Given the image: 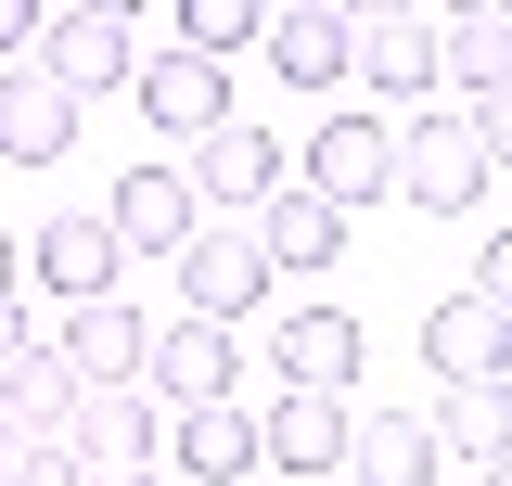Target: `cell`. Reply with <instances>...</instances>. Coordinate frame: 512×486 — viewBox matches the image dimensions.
I'll return each instance as SVG.
<instances>
[{"instance_id":"21","label":"cell","mask_w":512,"mask_h":486,"mask_svg":"<svg viewBox=\"0 0 512 486\" xmlns=\"http://www.w3.org/2000/svg\"><path fill=\"white\" fill-rule=\"evenodd\" d=\"M423 435H436V461L461 448V474H487L512 448V423H500V384H448V410H423Z\"/></svg>"},{"instance_id":"27","label":"cell","mask_w":512,"mask_h":486,"mask_svg":"<svg viewBox=\"0 0 512 486\" xmlns=\"http://www.w3.org/2000/svg\"><path fill=\"white\" fill-rule=\"evenodd\" d=\"M39 39V0H0V52H26Z\"/></svg>"},{"instance_id":"2","label":"cell","mask_w":512,"mask_h":486,"mask_svg":"<svg viewBox=\"0 0 512 486\" xmlns=\"http://www.w3.org/2000/svg\"><path fill=\"white\" fill-rule=\"evenodd\" d=\"M39 39H52V64H39V77H52L64 103H90V90H128V0H77V13H39Z\"/></svg>"},{"instance_id":"16","label":"cell","mask_w":512,"mask_h":486,"mask_svg":"<svg viewBox=\"0 0 512 486\" xmlns=\"http://www.w3.org/2000/svg\"><path fill=\"white\" fill-rule=\"evenodd\" d=\"M346 461H359L346 486H436V435L423 410H372V423H346Z\"/></svg>"},{"instance_id":"22","label":"cell","mask_w":512,"mask_h":486,"mask_svg":"<svg viewBox=\"0 0 512 486\" xmlns=\"http://www.w3.org/2000/svg\"><path fill=\"white\" fill-rule=\"evenodd\" d=\"M448 64L474 77V103H500V64H512V13H487V0H474V13H448V26H436V77H448Z\"/></svg>"},{"instance_id":"12","label":"cell","mask_w":512,"mask_h":486,"mask_svg":"<svg viewBox=\"0 0 512 486\" xmlns=\"http://www.w3.org/2000/svg\"><path fill=\"white\" fill-rule=\"evenodd\" d=\"M269 359H282V397H346V371H359V320H346V307H295V320L269 333Z\"/></svg>"},{"instance_id":"9","label":"cell","mask_w":512,"mask_h":486,"mask_svg":"<svg viewBox=\"0 0 512 486\" xmlns=\"http://www.w3.org/2000/svg\"><path fill=\"white\" fill-rule=\"evenodd\" d=\"M13 269H39L64 307H103V295H116V231H103V218H52V231H13Z\"/></svg>"},{"instance_id":"19","label":"cell","mask_w":512,"mask_h":486,"mask_svg":"<svg viewBox=\"0 0 512 486\" xmlns=\"http://www.w3.org/2000/svg\"><path fill=\"white\" fill-rule=\"evenodd\" d=\"M0 423H13V435H64V423H77V371H64L52 346H26V359L0 371Z\"/></svg>"},{"instance_id":"3","label":"cell","mask_w":512,"mask_h":486,"mask_svg":"<svg viewBox=\"0 0 512 486\" xmlns=\"http://www.w3.org/2000/svg\"><path fill=\"white\" fill-rule=\"evenodd\" d=\"M295 192H320L333 218L384 205V192H397V128H384V116H333V128L308 141V180H295Z\"/></svg>"},{"instance_id":"20","label":"cell","mask_w":512,"mask_h":486,"mask_svg":"<svg viewBox=\"0 0 512 486\" xmlns=\"http://www.w3.org/2000/svg\"><path fill=\"white\" fill-rule=\"evenodd\" d=\"M180 474L192 486H244L256 474V423L218 397V410H180Z\"/></svg>"},{"instance_id":"26","label":"cell","mask_w":512,"mask_h":486,"mask_svg":"<svg viewBox=\"0 0 512 486\" xmlns=\"http://www.w3.org/2000/svg\"><path fill=\"white\" fill-rule=\"evenodd\" d=\"M77 486H167L154 461H77Z\"/></svg>"},{"instance_id":"15","label":"cell","mask_w":512,"mask_h":486,"mask_svg":"<svg viewBox=\"0 0 512 486\" xmlns=\"http://www.w3.org/2000/svg\"><path fill=\"white\" fill-rule=\"evenodd\" d=\"M256 256H269V269H333V256H346V218H333V205H320V192H269V205H256Z\"/></svg>"},{"instance_id":"17","label":"cell","mask_w":512,"mask_h":486,"mask_svg":"<svg viewBox=\"0 0 512 486\" xmlns=\"http://www.w3.org/2000/svg\"><path fill=\"white\" fill-rule=\"evenodd\" d=\"M64 448H77V461H154V397H141V384H90L77 423H64Z\"/></svg>"},{"instance_id":"25","label":"cell","mask_w":512,"mask_h":486,"mask_svg":"<svg viewBox=\"0 0 512 486\" xmlns=\"http://www.w3.org/2000/svg\"><path fill=\"white\" fill-rule=\"evenodd\" d=\"M0 486H77V448H64V435H26V461H13Z\"/></svg>"},{"instance_id":"4","label":"cell","mask_w":512,"mask_h":486,"mask_svg":"<svg viewBox=\"0 0 512 486\" xmlns=\"http://www.w3.org/2000/svg\"><path fill=\"white\" fill-rule=\"evenodd\" d=\"M231 371H244V346H231L218 320H167V333L141 346V397H167V410H218Z\"/></svg>"},{"instance_id":"5","label":"cell","mask_w":512,"mask_h":486,"mask_svg":"<svg viewBox=\"0 0 512 486\" xmlns=\"http://www.w3.org/2000/svg\"><path fill=\"white\" fill-rule=\"evenodd\" d=\"M256 39H269V64H282L295 90H346V77H359V13H346V0H295V13H269Z\"/></svg>"},{"instance_id":"13","label":"cell","mask_w":512,"mask_h":486,"mask_svg":"<svg viewBox=\"0 0 512 486\" xmlns=\"http://www.w3.org/2000/svg\"><path fill=\"white\" fill-rule=\"evenodd\" d=\"M256 461H282V474L333 486V474H346V397H282V410L256 423Z\"/></svg>"},{"instance_id":"18","label":"cell","mask_w":512,"mask_h":486,"mask_svg":"<svg viewBox=\"0 0 512 486\" xmlns=\"http://www.w3.org/2000/svg\"><path fill=\"white\" fill-rule=\"evenodd\" d=\"M423 359H436V384H500V307L448 295L436 320H423Z\"/></svg>"},{"instance_id":"8","label":"cell","mask_w":512,"mask_h":486,"mask_svg":"<svg viewBox=\"0 0 512 486\" xmlns=\"http://www.w3.org/2000/svg\"><path fill=\"white\" fill-rule=\"evenodd\" d=\"M128 90H141V116L205 141V128H231V64H192V52H141L128 64Z\"/></svg>"},{"instance_id":"11","label":"cell","mask_w":512,"mask_h":486,"mask_svg":"<svg viewBox=\"0 0 512 486\" xmlns=\"http://www.w3.org/2000/svg\"><path fill=\"white\" fill-rule=\"evenodd\" d=\"M141 346H154V320H141V307H64V333H52V359L77 371V397H90V384H141Z\"/></svg>"},{"instance_id":"31","label":"cell","mask_w":512,"mask_h":486,"mask_svg":"<svg viewBox=\"0 0 512 486\" xmlns=\"http://www.w3.org/2000/svg\"><path fill=\"white\" fill-rule=\"evenodd\" d=\"M333 486H346V474H333Z\"/></svg>"},{"instance_id":"29","label":"cell","mask_w":512,"mask_h":486,"mask_svg":"<svg viewBox=\"0 0 512 486\" xmlns=\"http://www.w3.org/2000/svg\"><path fill=\"white\" fill-rule=\"evenodd\" d=\"M13 461H26V435H13V423H0V474H13Z\"/></svg>"},{"instance_id":"1","label":"cell","mask_w":512,"mask_h":486,"mask_svg":"<svg viewBox=\"0 0 512 486\" xmlns=\"http://www.w3.org/2000/svg\"><path fill=\"white\" fill-rule=\"evenodd\" d=\"M487 180H500V141H487L474 116H423V128H397V192H410L423 218L487 205Z\"/></svg>"},{"instance_id":"10","label":"cell","mask_w":512,"mask_h":486,"mask_svg":"<svg viewBox=\"0 0 512 486\" xmlns=\"http://www.w3.org/2000/svg\"><path fill=\"white\" fill-rule=\"evenodd\" d=\"M256 295H269V256H256L244 231H192V243H180V307H192V320L231 333Z\"/></svg>"},{"instance_id":"7","label":"cell","mask_w":512,"mask_h":486,"mask_svg":"<svg viewBox=\"0 0 512 486\" xmlns=\"http://www.w3.org/2000/svg\"><path fill=\"white\" fill-rule=\"evenodd\" d=\"M192 218H205V205H192L180 167H128V180L103 192V231H116V256H180Z\"/></svg>"},{"instance_id":"6","label":"cell","mask_w":512,"mask_h":486,"mask_svg":"<svg viewBox=\"0 0 512 486\" xmlns=\"http://www.w3.org/2000/svg\"><path fill=\"white\" fill-rule=\"evenodd\" d=\"M192 205H231V218H256V205H269V192H282V141H269V128H205V141H192Z\"/></svg>"},{"instance_id":"23","label":"cell","mask_w":512,"mask_h":486,"mask_svg":"<svg viewBox=\"0 0 512 486\" xmlns=\"http://www.w3.org/2000/svg\"><path fill=\"white\" fill-rule=\"evenodd\" d=\"M359 77L372 90H436V26H410V13L397 26H359Z\"/></svg>"},{"instance_id":"14","label":"cell","mask_w":512,"mask_h":486,"mask_svg":"<svg viewBox=\"0 0 512 486\" xmlns=\"http://www.w3.org/2000/svg\"><path fill=\"white\" fill-rule=\"evenodd\" d=\"M0 154H26V167L77 154V103H64L39 64H13V77H0Z\"/></svg>"},{"instance_id":"30","label":"cell","mask_w":512,"mask_h":486,"mask_svg":"<svg viewBox=\"0 0 512 486\" xmlns=\"http://www.w3.org/2000/svg\"><path fill=\"white\" fill-rule=\"evenodd\" d=\"M0 295H13V231H0Z\"/></svg>"},{"instance_id":"24","label":"cell","mask_w":512,"mask_h":486,"mask_svg":"<svg viewBox=\"0 0 512 486\" xmlns=\"http://www.w3.org/2000/svg\"><path fill=\"white\" fill-rule=\"evenodd\" d=\"M167 26H180V52H192V64H231V52L256 39V13H244V0H180Z\"/></svg>"},{"instance_id":"28","label":"cell","mask_w":512,"mask_h":486,"mask_svg":"<svg viewBox=\"0 0 512 486\" xmlns=\"http://www.w3.org/2000/svg\"><path fill=\"white\" fill-rule=\"evenodd\" d=\"M26 346H39V333H26V307H13V295H0V371H13V359H26Z\"/></svg>"}]
</instances>
